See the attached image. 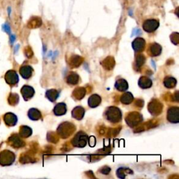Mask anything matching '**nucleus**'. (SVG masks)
<instances>
[{
  "mask_svg": "<svg viewBox=\"0 0 179 179\" xmlns=\"http://www.w3.org/2000/svg\"><path fill=\"white\" fill-rule=\"evenodd\" d=\"M15 155L11 150H5L0 153V165L10 166L15 162Z\"/></svg>",
  "mask_w": 179,
  "mask_h": 179,
  "instance_id": "5",
  "label": "nucleus"
},
{
  "mask_svg": "<svg viewBox=\"0 0 179 179\" xmlns=\"http://www.w3.org/2000/svg\"><path fill=\"white\" fill-rule=\"evenodd\" d=\"M8 144L10 146H11L14 148H20L25 146V143L24 141L20 138V135H18L16 134H12L7 140Z\"/></svg>",
  "mask_w": 179,
  "mask_h": 179,
  "instance_id": "9",
  "label": "nucleus"
},
{
  "mask_svg": "<svg viewBox=\"0 0 179 179\" xmlns=\"http://www.w3.org/2000/svg\"><path fill=\"white\" fill-rule=\"evenodd\" d=\"M19 100V96L16 93H10L8 97V102L11 106H15L18 104Z\"/></svg>",
  "mask_w": 179,
  "mask_h": 179,
  "instance_id": "28",
  "label": "nucleus"
},
{
  "mask_svg": "<svg viewBox=\"0 0 179 179\" xmlns=\"http://www.w3.org/2000/svg\"><path fill=\"white\" fill-rule=\"evenodd\" d=\"M20 74L25 79H29L33 74V68L30 65H24L20 68Z\"/></svg>",
  "mask_w": 179,
  "mask_h": 179,
  "instance_id": "16",
  "label": "nucleus"
},
{
  "mask_svg": "<svg viewBox=\"0 0 179 179\" xmlns=\"http://www.w3.org/2000/svg\"><path fill=\"white\" fill-rule=\"evenodd\" d=\"M76 131V126L70 122H64L58 126L57 133L62 139H67Z\"/></svg>",
  "mask_w": 179,
  "mask_h": 179,
  "instance_id": "2",
  "label": "nucleus"
},
{
  "mask_svg": "<svg viewBox=\"0 0 179 179\" xmlns=\"http://www.w3.org/2000/svg\"><path fill=\"white\" fill-rule=\"evenodd\" d=\"M170 39L172 42L175 44V45H178L179 42V34L178 32L173 33L172 35L170 36Z\"/></svg>",
  "mask_w": 179,
  "mask_h": 179,
  "instance_id": "32",
  "label": "nucleus"
},
{
  "mask_svg": "<svg viewBox=\"0 0 179 179\" xmlns=\"http://www.w3.org/2000/svg\"><path fill=\"white\" fill-rule=\"evenodd\" d=\"M89 137L87 134L83 131H80L75 134V136L71 139V144L74 147L84 148L86 146Z\"/></svg>",
  "mask_w": 179,
  "mask_h": 179,
  "instance_id": "3",
  "label": "nucleus"
},
{
  "mask_svg": "<svg viewBox=\"0 0 179 179\" xmlns=\"http://www.w3.org/2000/svg\"><path fill=\"white\" fill-rule=\"evenodd\" d=\"M27 116L30 120H35V121L39 120V119L41 118V117H42V115H41V113L40 112V111L35 108H30L29 111H28Z\"/></svg>",
  "mask_w": 179,
  "mask_h": 179,
  "instance_id": "23",
  "label": "nucleus"
},
{
  "mask_svg": "<svg viewBox=\"0 0 179 179\" xmlns=\"http://www.w3.org/2000/svg\"><path fill=\"white\" fill-rule=\"evenodd\" d=\"M130 170L128 168H123V167H120L117 170V176L118 178H125V176H126V172L127 171H129Z\"/></svg>",
  "mask_w": 179,
  "mask_h": 179,
  "instance_id": "31",
  "label": "nucleus"
},
{
  "mask_svg": "<svg viewBox=\"0 0 179 179\" xmlns=\"http://www.w3.org/2000/svg\"><path fill=\"white\" fill-rule=\"evenodd\" d=\"M106 120L111 123H120L123 118L120 109L116 106H109L104 111V114Z\"/></svg>",
  "mask_w": 179,
  "mask_h": 179,
  "instance_id": "1",
  "label": "nucleus"
},
{
  "mask_svg": "<svg viewBox=\"0 0 179 179\" xmlns=\"http://www.w3.org/2000/svg\"><path fill=\"white\" fill-rule=\"evenodd\" d=\"M159 26L160 22L157 19H147L143 23V29L148 33H152L156 31Z\"/></svg>",
  "mask_w": 179,
  "mask_h": 179,
  "instance_id": "7",
  "label": "nucleus"
},
{
  "mask_svg": "<svg viewBox=\"0 0 179 179\" xmlns=\"http://www.w3.org/2000/svg\"><path fill=\"white\" fill-rule=\"evenodd\" d=\"M32 134V130L31 128L26 125H22L20 128L19 135L22 138H28Z\"/></svg>",
  "mask_w": 179,
  "mask_h": 179,
  "instance_id": "27",
  "label": "nucleus"
},
{
  "mask_svg": "<svg viewBox=\"0 0 179 179\" xmlns=\"http://www.w3.org/2000/svg\"><path fill=\"white\" fill-rule=\"evenodd\" d=\"M120 102L124 105H128L134 101V96L129 92H126L123 93L120 97Z\"/></svg>",
  "mask_w": 179,
  "mask_h": 179,
  "instance_id": "25",
  "label": "nucleus"
},
{
  "mask_svg": "<svg viewBox=\"0 0 179 179\" xmlns=\"http://www.w3.org/2000/svg\"><path fill=\"white\" fill-rule=\"evenodd\" d=\"M163 83L168 89H172V88L176 87V84H177V80H176L175 78L172 76H167L165 78Z\"/></svg>",
  "mask_w": 179,
  "mask_h": 179,
  "instance_id": "26",
  "label": "nucleus"
},
{
  "mask_svg": "<svg viewBox=\"0 0 179 179\" xmlns=\"http://www.w3.org/2000/svg\"><path fill=\"white\" fill-rule=\"evenodd\" d=\"M88 141H89V145L91 147H94L96 144V139L95 138L94 136H92L90 137V139H88Z\"/></svg>",
  "mask_w": 179,
  "mask_h": 179,
  "instance_id": "34",
  "label": "nucleus"
},
{
  "mask_svg": "<svg viewBox=\"0 0 179 179\" xmlns=\"http://www.w3.org/2000/svg\"><path fill=\"white\" fill-rule=\"evenodd\" d=\"M4 30L6 31V32H7L8 33L10 32V29H9V27L8 25H4Z\"/></svg>",
  "mask_w": 179,
  "mask_h": 179,
  "instance_id": "35",
  "label": "nucleus"
},
{
  "mask_svg": "<svg viewBox=\"0 0 179 179\" xmlns=\"http://www.w3.org/2000/svg\"><path fill=\"white\" fill-rule=\"evenodd\" d=\"M102 64L106 69H111L113 68L114 64H115V62H114V59L113 58L109 57V58H107L103 61Z\"/></svg>",
  "mask_w": 179,
  "mask_h": 179,
  "instance_id": "29",
  "label": "nucleus"
},
{
  "mask_svg": "<svg viewBox=\"0 0 179 179\" xmlns=\"http://www.w3.org/2000/svg\"><path fill=\"white\" fill-rule=\"evenodd\" d=\"M145 60H146V59H145L144 55H138V57H137L136 59V66L138 67H141L142 64H144Z\"/></svg>",
  "mask_w": 179,
  "mask_h": 179,
  "instance_id": "33",
  "label": "nucleus"
},
{
  "mask_svg": "<svg viewBox=\"0 0 179 179\" xmlns=\"http://www.w3.org/2000/svg\"><path fill=\"white\" fill-rule=\"evenodd\" d=\"M86 95V89L83 87H78L75 88L72 92V97L75 100H80Z\"/></svg>",
  "mask_w": 179,
  "mask_h": 179,
  "instance_id": "19",
  "label": "nucleus"
},
{
  "mask_svg": "<svg viewBox=\"0 0 179 179\" xmlns=\"http://www.w3.org/2000/svg\"><path fill=\"white\" fill-rule=\"evenodd\" d=\"M139 86L141 89H148L153 85V81L150 78L147 76H141L138 81Z\"/></svg>",
  "mask_w": 179,
  "mask_h": 179,
  "instance_id": "20",
  "label": "nucleus"
},
{
  "mask_svg": "<svg viewBox=\"0 0 179 179\" xmlns=\"http://www.w3.org/2000/svg\"><path fill=\"white\" fill-rule=\"evenodd\" d=\"M41 24V18H37V17H34L32 18H31L29 22H28V27H32V28H35V27H37L38 26H40V25Z\"/></svg>",
  "mask_w": 179,
  "mask_h": 179,
  "instance_id": "30",
  "label": "nucleus"
},
{
  "mask_svg": "<svg viewBox=\"0 0 179 179\" xmlns=\"http://www.w3.org/2000/svg\"><path fill=\"white\" fill-rule=\"evenodd\" d=\"M85 113V109L80 106H76L71 111V116L77 120H80L83 118Z\"/></svg>",
  "mask_w": 179,
  "mask_h": 179,
  "instance_id": "15",
  "label": "nucleus"
},
{
  "mask_svg": "<svg viewBox=\"0 0 179 179\" xmlns=\"http://www.w3.org/2000/svg\"><path fill=\"white\" fill-rule=\"evenodd\" d=\"M148 111L151 115L154 116H159L163 110V104L159 100H153L148 104Z\"/></svg>",
  "mask_w": 179,
  "mask_h": 179,
  "instance_id": "6",
  "label": "nucleus"
},
{
  "mask_svg": "<svg viewBox=\"0 0 179 179\" xmlns=\"http://www.w3.org/2000/svg\"><path fill=\"white\" fill-rule=\"evenodd\" d=\"M167 120L171 123H179V107L172 106L167 110Z\"/></svg>",
  "mask_w": 179,
  "mask_h": 179,
  "instance_id": "8",
  "label": "nucleus"
},
{
  "mask_svg": "<svg viewBox=\"0 0 179 179\" xmlns=\"http://www.w3.org/2000/svg\"><path fill=\"white\" fill-rule=\"evenodd\" d=\"M20 92H21L23 99L25 101H28L30 99H32L35 93V89H34L32 87L30 86V85H24V86L21 88Z\"/></svg>",
  "mask_w": 179,
  "mask_h": 179,
  "instance_id": "12",
  "label": "nucleus"
},
{
  "mask_svg": "<svg viewBox=\"0 0 179 179\" xmlns=\"http://www.w3.org/2000/svg\"><path fill=\"white\" fill-rule=\"evenodd\" d=\"M59 92L55 89L48 90L46 92V97L51 102H55L59 97Z\"/></svg>",
  "mask_w": 179,
  "mask_h": 179,
  "instance_id": "24",
  "label": "nucleus"
},
{
  "mask_svg": "<svg viewBox=\"0 0 179 179\" xmlns=\"http://www.w3.org/2000/svg\"><path fill=\"white\" fill-rule=\"evenodd\" d=\"M79 75L75 72H69L66 77V82L69 85H75L79 83Z\"/></svg>",
  "mask_w": 179,
  "mask_h": 179,
  "instance_id": "21",
  "label": "nucleus"
},
{
  "mask_svg": "<svg viewBox=\"0 0 179 179\" xmlns=\"http://www.w3.org/2000/svg\"><path fill=\"white\" fill-rule=\"evenodd\" d=\"M146 40L141 37H137L132 41V46L136 53H141L146 48Z\"/></svg>",
  "mask_w": 179,
  "mask_h": 179,
  "instance_id": "10",
  "label": "nucleus"
},
{
  "mask_svg": "<svg viewBox=\"0 0 179 179\" xmlns=\"http://www.w3.org/2000/svg\"><path fill=\"white\" fill-rule=\"evenodd\" d=\"M162 48L160 44L157 43H153L150 45L148 53L149 55L151 57H157L162 53Z\"/></svg>",
  "mask_w": 179,
  "mask_h": 179,
  "instance_id": "13",
  "label": "nucleus"
},
{
  "mask_svg": "<svg viewBox=\"0 0 179 179\" xmlns=\"http://www.w3.org/2000/svg\"><path fill=\"white\" fill-rule=\"evenodd\" d=\"M143 121V116L139 112H130L127 115L125 118V122L128 125L130 128H135L141 123Z\"/></svg>",
  "mask_w": 179,
  "mask_h": 179,
  "instance_id": "4",
  "label": "nucleus"
},
{
  "mask_svg": "<svg viewBox=\"0 0 179 179\" xmlns=\"http://www.w3.org/2000/svg\"><path fill=\"white\" fill-rule=\"evenodd\" d=\"M115 88L120 92H125L129 88V84L125 79H120L115 83Z\"/></svg>",
  "mask_w": 179,
  "mask_h": 179,
  "instance_id": "22",
  "label": "nucleus"
},
{
  "mask_svg": "<svg viewBox=\"0 0 179 179\" xmlns=\"http://www.w3.org/2000/svg\"><path fill=\"white\" fill-rule=\"evenodd\" d=\"M67 111V104L64 102L57 104L53 108V113L57 116H64V114H66Z\"/></svg>",
  "mask_w": 179,
  "mask_h": 179,
  "instance_id": "17",
  "label": "nucleus"
},
{
  "mask_svg": "<svg viewBox=\"0 0 179 179\" xmlns=\"http://www.w3.org/2000/svg\"><path fill=\"white\" fill-rule=\"evenodd\" d=\"M102 103V98L97 94H93L88 98V106L90 108H96Z\"/></svg>",
  "mask_w": 179,
  "mask_h": 179,
  "instance_id": "18",
  "label": "nucleus"
},
{
  "mask_svg": "<svg viewBox=\"0 0 179 179\" xmlns=\"http://www.w3.org/2000/svg\"><path fill=\"white\" fill-rule=\"evenodd\" d=\"M5 80L10 85H16L19 81L18 75L14 70H9L5 75Z\"/></svg>",
  "mask_w": 179,
  "mask_h": 179,
  "instance_id": "11",
  "label": "nucleus"
},
{
  "mask_svg": "<svg viewBox=\"0 0 179 179\" xmlns=\"http://www.w3.org/2000/svg\"><path fill=\"white\" fill-rule=\"evenodd\" d=\"M4 121L7 126L13 127L18 122V118L14 113H7L4 116Z\"/></svg>",
  "mask_w": 179,
  "mask_h": 179,
  "instance_id": "14",
  "label": "nucleus"
}]
</instances>
